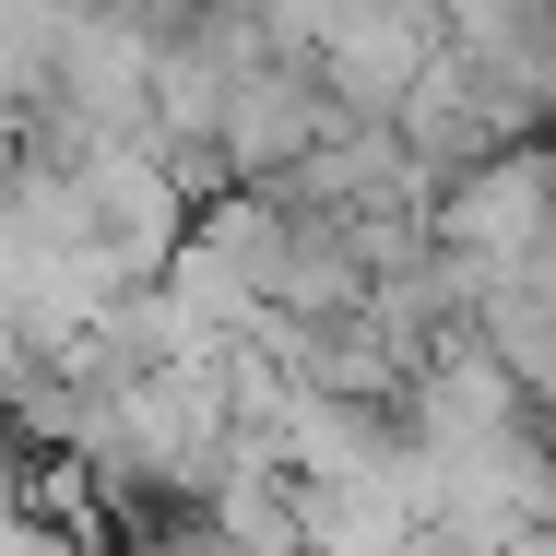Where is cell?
I'll return each instance as SVG.
<instances>
[{
  "label": "cell",
  "mask_w": 556,
  "mask_h": 556,
  "mask_svg": "<svg viewBox=\"0 0 556 556\" xmlns=\"http://www.w3.org/2000/svg\"><path fill=\"white\" fill-rule=\"evenodd\" d=\"M533 225H545V166H497L485 190H462V237H497V249H509V237H533Z\"/></svg>",
  "instance_id": "6da1fadb"
}]
</instances>
